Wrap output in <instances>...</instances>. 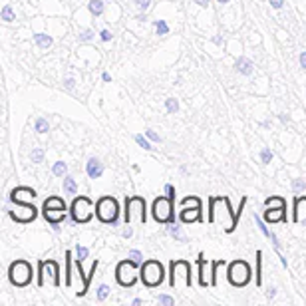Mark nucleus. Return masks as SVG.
Returning <instances> with one entry per match:
<instances>
[{
    "label": "nucleus",
    "mask_w": 306,
    "mask_h": 306,
    "mask_svg": "<svg viewBox=\"0 0 306 306\" xmlns=\"http://www.w3.org/2000/svg\"><path fill=\"white\" fill-rule=\"evenodd\" d=\"M107 296H109V286H107V284H100V286H98V292H96L98 302H103Z\"/></svg>",
    "instance_id": "39"
},
{
    "label": "nucleus",
    "mask_w": 306,
    "mask_h": 306,
    "mask_svg": "<svg viewBox=\"0 0 306 306\" xmlns=\"http://www.w3.org/2000/svg\"><path fill=\"white\" fill-rule=\"evenodd\" d=\"M292 223L296 225H306V195L294 199V209H292Z\"/></svg>",
    "instance_id": "16"
},
{
    "label": "nucleus",
    "mask_w": 306,
    "mask_h": 306,
    "mask_svg": "<svg viewBox=\"0 0 306 306\" xmlns=\"http://www.w3.org/2000/svg\"><path fill=\"white\" fill-rule=\"evenodd\" d=\"M32 278H34V270H32V264L28 260L18 258L8 266V280L14 286H18V288L28 286L32 282Z\"/></svg>",
    "instance_id": "6"
},
{
    "label": "nucleus",
    "mask_w": 306,
    "mask_h": 306,
    "mask_svg": "<svg viewBox=\"0 0 306 306\" xmlns=\"http://www.w3.org/2000/svg\"><path fill=\"white\" fill-rule=\"evenodd\" d=\"M94 36H96V34H94V30L86 28V30H82V32H80L78 40H80V42H92V40H94Z\"/></svg>",
    "instance_id": "43"
},
{
    "label": "nucleus",
    "mask_w": 306,
    "mask_h": 306,
    "mask_svg": "<svg viewBox=\"0 0 306 306\" xmlns=\"http://www.w3.org/2000/svg\"><path fill=\"white\" fill-rule=\"evenodd\" d=\"M207 266H209V262L205 260V256H203V253H199V256H197V274H199V286H211V274L207 272Z\"/></svg>",
    "instance_id": "17"
},
{
    "label": "nucleus",
    "mask_w": 306,
    "mask_h": 306,
    "mask_svg": "<svg viewBox=\"0 0 306 306\" xmlns=\"http://www.w3.org/2000/svg\"><path fill=\"white\" fill-rule=\"evenodd\" d=\"M191 264L187 260L169 262V286L171 288H189L191 286Z\"/></svg>",
    "instance_id": "5"
},
{
    "label": "nucleus",
    "mask_w": 306,
    "mask_h": 306,
    "mask_svg": "<svg viewBox=\"0 0 306 306\" xmlns=\"http://www.w3.org/2000/svg\"><path fill=\"white\" fill-rule=\"evenodd\" d=\"M209 223L223 225L225 233H233L239 225L237 213L231 209L229 197H209Z\"/></svg>",
    "instance_id": "1"
},
{
    "label": "nucleus",
    "mask_w": 306,
    "mask_h": 306,
    "mask_svg": "<svg viewBox=\"0 0 306 306\" xmlns=\"http://www.w3.org/2000/svg\"><path fill=\"white\" fill-rule=\"evenodd\" d=\"M8 215L16 223H32L38 217V209L32 203H18V211H8Z\"/></svg>",
    "instance_id": "12"
},
{
    "label": "nucleus",
    "mask_w": 306,
    "mask_h": 306,
    "mask_svg": "<svg viewBox=\"0 0 306 306\" xmlns=\"http://www.w3.org/2000/svg\"><path fill=\"white\" fill-rule=\"evenodd\" d=\"M42 215H44V219H46L56 231L60 229L58 225H60L62 221H64V223L68 221V211H64V209H42Z\"/></svg>",
    "instance_id": "15"
},
{
    "label": "nucleus",
    "mask_w": 306,
    "mask_h": 306,
    "mask_svg": "<svg viewBox=\"0 0 306 306\" xmlns=\"http://www.w3.org/2000/svg\"><path fill=\"white\" fill-rule=\"evenodd\" d=\"M255 221H256V225H258V229H260V233L272 243V247L276 249V251H280V241H278V237L272 233V231H268V227H266V221H262L258 215H255Z\"/></svg>",
    "instance_id": "20"
},
{
    "label": "nucleus",
    "mask_w": 306,
    "mask_h": 306,
    "mask_svg": "<svg viewBox=\"0 0 306 306\" xmlns=\"http://www.w3.org/2000/svg\"><path fill=\"white\" fill-rule=\"evenodd\" d=\"M141 302H143V300H141V298H135V300H133V302H131V304H133V306H141Z\"/></svg>",
    "instance_id": "56"
},
{
    "label": "nucleus",
    "mask_w": 306,
    "mask_h": 306,
    "mask_svg": "<svg viewBox=\"0 0 306 306\" xmlns=\"http://www.w3.org/2000/svg\"><path fill=\"white\" fill-rule=\"evenodd\" d=\"M151 215L157 223H173L175 221V213H173V201L167 195H159L151 205Z\"/></svg>",
    "instance_id": "9"
},
{
    "label": "nucleus",
    "mask_w": 306,
    "mask_h": 306,
    "mask_svg": "<svg viewBox=\"0 0 306 306\" xmlns=\"http://www.w3.org/2000/svg\"><path fill=\"white\" fill-rule=\"evenodd\" d=\"M0 18H2L4 22H14L16 20V14H14V10H12L10 4H4L2 12H0Z\"/></svg>",
    "instance_id": "32"
},
{
    "label": "nucleus",
    "mask_w": 306,
    "mask_h": 306,
    "mask_svg": "<svg viewBox=\"0 0 306 306\" xmlns=\"http://www.w3.org/2000/svg\"><path fill=\"white\" fill-rule=\"evenodd\" d=\"M72 260H74V258H72V253L66 251V258H64V264H66V274H64L66 278H64V284H66V286L72 284Z\"/></svg>",
    "instance_id": "27"
},
{
    "label": "nucleus",
    "mask_w": 306,
    "mask_h": 306,
    "mask_svg": "<svg viewBox=\"0 0 306 306\" xmlns=\"http://www.w3.org/2000/svg\"><path fill=\"white\" fill-rule=\"evenodd\" d=\"M203 207H181L179 211V221L183 225H191V223H201L203 221Z\"/></svg>",
    "instance_id": "14"
},
{
    "label": "nucleus",
    "mask_w": 306,
    "mask_h": 306,
    "mask_svg": "<svg viewBox=\"0 0 306 306\" xmlns=\"http://www.w3.org/2000/svg\"><path fill=\"white\" fill-rule=\"evenodd\" d=\"M300 68H302V70H306V52H302V54H300Z\"/></svg>",
    "instance_id": "53"
},
{
    "label": "nucleus",
    "mask_w": 306,
    "mask_h": 306,
    "mask_svg": "<svg viewBox=\"0 0 306 306\" xmlns=\"http://www.w3.org/2000/svg\"><path fill=\"white\" fill-rule=\"evenodd\" d=\"M127 258H129L131 262H135L137 266H141V264H143V253H141V251H137V249L129 251V253H127Z\"/></svg>",
    "instance_id": "35"
},
{
    "label": "nucleus",
    "mask_w": 306,
    "mask_h": 306,
    "mask_svg": "<svg viewBox=\"0 0 306 306\" xmlns=\"http://www.w3.org/2000/svg\"><path fill=\"white\" fill-rule=\"evenodd\" d=\"M165 195H167L171 201H175V195H177V193H175V187H173V185H165Z\"/></svg>",
    "instance_id": "49"
},
{
    "label": "nucleus",
    "mask_w": 306,
    "mask_h": 306,
    "mask_svg": "<svg viewBox=\"0 0 306 306\" xmlns=\"http://www.w3.org/2000/svg\"><path fill=\"white\" fill-rule=\"evenodd\" d=\"M137 268L139 266L135 262H131L129 258L117 262V266H115V280H117V284L123 286V288H131L137 282V278H139Z\"/></svg>",
    "instance_id": "10"
},
{
    "label": "nucleus",
    "mask_w": 306,
    "mask_h": 306,
    "mask_svg": "<svg viewBox=\"0 0 306 306\" xmlns=\"http://www.w3.org/2000/svg\"><path fill=\"white\" fill-rule=\"evenodd\" d=\"M74 88H76V80H74V78H66V80H64V90L72 92Z\"/></svg>",
    "instance_id": "48"
},
{
    "label": "nucleus",
    "mask_w": 306,
    "mask_h": 306,
    "mask_svg": "<svg viewBox=\"0 0 306 306\" xmlns=\"http://www.w3.org/2000/svg\"><path fill=\"white\" fill-rule=\"evenodd\" d=\"M181 207H203V205H201V199H199V197L191 195V197H185V199L181 201Z\"/></svg>",
    "instance_id": "38"
},
{
    "label": "nucleus",
    "mask_w": 306,
    "mask_h": 306,
    "mask_svg": "<svg viewBox=\"0 0 306 306\" xmlns=\"http://www.w3.org/2000/svg\"><path fill=\"white\" fill-rule=\"evenodd\" d=\"M30 159H32V163H42L44 161V149L42 147H34L32 153H30Z\"/></svg>",
    "instance_id": "37"
},
{
    "label": "nucleus",
    "mask_w": 306,
    "mask_h": 306,
    "mask_svg": "<svg viewBox=\"0 0 306 306\" xmlns=\"http://www.w3.org/2000/svg\"><path fill=\"white\" fill-rule=\"evenodd\" d=\"M102 80H103V82H111V76H109V74H102Z\"/></svg>",
    "instance_id": "55"
},
{
    "label": "nucleus",
    "mask_w": 306,
    "mask_h": 306,
    "mask_svg": "<svg viewBox=\"0 0 306 306\" xmlns=\"http://www.w3.org/2000/svg\"><path fill=\"white\" fill-rule=\"evenodd\" d=\"M276 296V288L274 286H270L268 290H266V298H274Z\"/></svg>",
    "instance_id": "52"
},
{
    "label": "nucleus",
    "mask_w": 306,
    "mask_h": 306,
    "mask_svg": "<svg viewBox=\"0 0 306 306\" xmlns=\"http://www.w3.org/2000/svg\"><path fill=\"white\" fill-rule=\"evenodd\" d=\"M145 135L149 137V141H155V143H159V141H161L159 133H155V131H153V129H145Z\"/></svg>",
    "instance_id": "47"
},
{
    "label": "nucleus",
    "mask_w": 306,
    "mask_h": 306,
    "mask_svg": "<svg viewBox=\"0 0 306 306\" xmlns=\"http://www.w3.org/2000/svg\"><path fill=\"white\" fill-rule=\"evenodd\" d=\"M96 217L105 225H115L119 221V203L115 197L103 195L96 201Z\"/></svg>",
    "instance_id": "4"
},
{
    "label": "nucleus",
    "mask_w": 306,
    "mask_h": 306,
    "mask_svg": "<svg viewBox=\"0 0 306 306\" xmlns=\"http://www.w3.org/2000/svg\"><path fill=\"white\" fill-rule=\"evenodd\" d=\"M272 159H274V153H272L268 147H264V149L260 151V163H262V165H268Z\"/></svg>",
    "instance_id": "40"
},
{
    "label": "nucleus",
    "mask_w": 306,
    "mask_h": 306,
    "mask_svg": "<svg viewBox=\"0 0 306 306\" xmlns=\"http://www.w3.org/2000/svg\"><path fill=\"white\" fill-rule=\"evenodd\" d=\"M52 173L56 175V177H66L68 175V163H64V161H56L54 163V167H52Z\"/></svg>",
    "instance_id": "30"
},
{
    "label": "nucleus",
    "mask_w": 306,
    "mask_h": 306,
    "mask_svg": "<svg viewBox=\"0 0 306 306\" xmlns=\"http://www.w3.org/2000/svg\"><path fill=\"white\" fill-rule=\"evenodd\" d=\"M62 185H64V195H76L78 193V183H76V179L72 175H66Z\"/></svg>",
    "instance_id": "25"
},
{
    "label": "nucleus",
    "mask_w": 306,
    "mask_h": 306,
    "mask_svg": "<svg viewBox=\"0 0 306 306\" xmlns=\"http://www.w3.org/2000/svg\"><path fill=\"white\" fill-rule=\"evenodd\" d=\"M100 38H102V42H109V40L113 38V34H111L109 30H102V32H100Z\"/></svg>",
    "instance_id": "50"
},
{
    "label": "nucleus",
    "mask_w": 306,
    "mask_h": 306,
    "mask_svg": "<svg viewBox=\"0 0 306 306\" xmlns=\"http://www.w3.org/2000/svg\"><path fill=\"white\" fill-rule=\"evenodd\" d=\"M34 129H36L38 133H48V131H50L48 119H46V117H38V119L34 121Z\"/></svg>",
    "instance_id": "33"
},
{
    "label": "nucleus",
    "mask_w": 306,
    "mask_h": 306,
    "mask_svg": "<svg viewBox=\"0 0 306 306\" xmlns=\"http://www.w3.org/2000/svg\"><path fill=\"white\" fill-rule=\"evenodd\" d=\"M157 302H159V304H165V306H173V304H175V298L169 296V294H159Z\"/></svg>",
    "instance_id": "45"
},
{
    "label": "nucleus",
    "mask_w": 306,
    "mask_h": 306,
    "mask_svg": "<svg viewBox=\"0 0 306 306\" xmlns=\"http://www.w3.org/2000/svg\"><path fill=\"white\" fill-rule=\"evenodd\" d=\"M167 233L173 237V239H177V241H181V243H185V237L181 235V227H179V223H167Z\"/></svg>",
    "instance_id": "28"
},
{
    "label": "nucleus",
    "mask_w": 306,
    "mask_h": 306,
    "mask_svg": "<svg viewBox=\"0 0 306 306\" xmlns=\"http://www.w3.org/2000/svg\"><path fill=\"white\" fill-rule=\"evenodd\" d=\"M88 256H90V249L78 245V247H76V260H82V262H84Z\"/></svg>",
    "instance_id": "42"
},
{
    "label": "nucleus",
    "mask_w": 306,
    "mask_h": 306,
    "mask_svg": "<svg viewBox=\"0 0 306 306\" xmlns=\"http://www.w3.org/2000/svg\"><path fill=\"white\" fill-rule=\"evenodd\" d=\"M135 143H137L139 147H143L145 151H151V149H153V145L149 143V137H147V135H145V137H143V135H135Z\"/></svg>",
    "instance_id": "41"
},
{
    "label": "nucleus",
    "mask_w": 306,
    "mask_h": 306,
    "mask_svg": "<svg viewBox=\"0 0 306 306\" xmlns=\"http://www.w3.org/2000/svg\"><path fill=\"white\" fill-rule=\"evenodd\" d=\"M219 4H227V2H231V0H217Z\"/></svg>",
    "instance_id": "58"
},
{
    "label": "nucleus",
    "mask_w": 306,
    "mask_h": 306,
    "mask_svg": "<svg viewBox=\"0 0 306 306\" xmlns=\"http://www.w3.org/2000/svg\"><path fill=\"white\" fill-rule=\"evenodd\" d=\"M235 70L241 74V76H251L253 74V70H255V64L249 60V58H239L237 62H235Z\"/></svg>",
    "instance_id": "21"
},
{
    "label": "nucleus",
    "mask_w": 306,
    "mask_h": 306,
    "mask_svg": "<svg viewBox=\"0 0 306 306\" xmlns=\"http://www.w3.org/2000/svg\"><path fill=\"white\" fill-rule=\"evenodd\" d=\"M34 42H36V46H38V48H42V50H48V48L54 44L52 36H48V34H44V32L34 34Z\"/></svg>",
    "instance_id": "23"
},
{
    "label": "nucleus",
    "mask_w": 306,
    "mask_h": 306,
    "mask_svg": "<svg viewBox=\"0 0 306 306\" xmlns=\"http://www.w3.org/2000/svg\"><path fill=\"white\" fill-rule=\"evenodd\" d=\"M153 24H155V32H157V36H167V34H169V24H167L165 20H155Z\"/></svg>",
    "instance_id": "34"
},
{
    "label": "nucleus",
    "mask_w": 306,
    "mask_h": 306,
    "mask_svg": "<svg viewBox=\"0 0 306 306\" xmlns=\"http://www.w3.org/2000/svg\"><path fill=\"white\" fill-rule=\"evenodd\" d=\"M199 4L201 6H209V0H199Z\"/></svg>",
    "instance_id": "57"
},
{
    "label": "nucleus",
    "mask_w": 306,
    "mask_h": 306,
    "mask_svg": "<svg viewBox=\"0 0 306 306\" xmlns=\"http://www.w3.org/2000/svg\"><path fill=\"white\" fill-rule=\"evenodd\" d=\"M86 173L90 179H100L103 175V163L98 157H90L86 163Z\"/></svg>",
    "instance_id": "19"
},
{
    "label": "nucleus",
    "mask_w": 306,
    "mask_h": 306,
    "mask_svg": "<svg viewBox=\"0 0 306 306\" xmlns=\"http://www.w3.org/2000/svg\"><path fill=\"white\" fill-rule=\"evenodd\" d=\"M227 266V260H215L211 262V286H217V278H219V270Z\"/></svg>",
    "instance_id": "26"
},
{
    "label": "nucleus",
    "mask_w": 306,
    "mask_h": 306,
    "mask_svg": "<svg viewBox=\"0 0 306 306\" xmlns=\"http://www.w3.org/2000/svg\"><path fill=\"white\" fill-rule=\"evenodd\" d=\"M36 195H38V193H36L34 189H30V187H24V185H22V187L12 189L8 199H10L14 205H18V203H32V201L36 199Z\"/></svg>",
    "instance_id": "13"
},
{
    "label": "nucleus",
    "mask_w": 306,
    "mask_h": 306,
    "mask_svg": "<svg viewBox=\"0 0 306 306\" xmlns=\"http://www.w3.org/2000/svg\"><path fill=\"white\" fill-rule=\"evenodd\" d=\"M131 235H133V231H131V227H129V225H127V229H125V231H123V237H125V239H129V237H131Z\"/></svg>",
    "instance_id": "54"
},
{
    "label": "nucleus",
    "mask_w": 306,
    "mask_h": 306,
    "mask_svg": "<svg viewBox=\"0 0 306 306\" xmlns=\"http://www.w3.org/2000/svg\"><path fill=\"white\" fill-rule=\"evenodd\" d=\"M256 274H255V282L256 286L262 284V251H256Z\"/></svg>",
    "instance_id": "29"
},
{
    "label": "nucleus",
    "mask_w": 306,
    "mask_h": 306,
    "mask_svg": "<svg viewBox=\"0 0 306 306\" xmlns=\"http://www.w3.org/2000/svg\"><path fill=\"white\" fill-rule=\"evenodd\" d=\"M42 209H64V211H68V207H66V201L62 199V197H48L44 203H42Z\"/></svg>",
    "instance_id": "22"
},
{
    "label": "nucleus",
    "mask_w": 306,
    "mask_h": 306,
    "mask_svg": "<svg viewBox=\"0 0 306 306\" xmlns=\"http://www.w3.org/2000/svg\"><path fill=\"white\" fill-rule=\"evenodd\" d=\"M262 219L266 223H286L288 217H286V209H278V207H266Z\"/></svg>",
    "instance_id": "18"
},
{
    "label": "nucleus",
    "mask_w": 306,
    "mask_h": 306,
    "mask_svg": "<svg viewBox=\"0 0 306 306\" xmlns=\"http://www.w3.org/2000/svg\"><path fill=\"white\" fill-rule=\"evenodd\" d=\"M46 278L54 286H60V264L56 260H40L38 262V286H44Z\"/></svg>",
    "instance_id": "11"
},
{
    "label": "nucleus",
    "mask_w": 306,
    "mask_h": 306,
    "mask_svg": "<svg viewBox=\"0 0 306 306\" xmlns=\"http://www.w3.org/2000/svg\"><path fill=\"white\" fill-rule=\"evenodd\" d=\"M88 10H90V14L92 16H102L103 14V10H105V4H103V0H90L88 2Z\"/></svg>",
    "instance_id": "24"
},
{
    "label": "nucleus",
    "mask_w": 306,
    "mask_h": 306,
    "mask_svg": "<svg viewBox=\"0 0 306 306\" xmlns=\"http://www.w3.org/2000/svg\"><path fill=\"white\" fill-rule=\"evenodd\" d=\"M123 221L125 225L137 223V225H145L147 221V203L143 197L133 195L125 199V209H123Z\"/></svg>",
    "instance_id": "2"
},
{
    "label": "nucleus",
    "mask_w": 306,
    "mask_h": 306,
    "mask_svg": "<svg viewBox=\"0 0 306 306\" xmlns=\"http://www.w3.org/2000/svg\"><path fill=\"white\" fill-rule=\"evenodd\" d=\"M139 278L147 288H155L165 280V268L159 260H143L139 266Z\"/></svg>",
    "instance_id": "3"
},
{
    "label": "nucleus",
    "mask_w": 306,
    "mask_h": 306,
    "mask_svg": "<svg viewBox=\"0 0 306 306\" xmlns=\"http://www.w3.org/2000/svg\"><path fill=\"white\" fill-rule=\"evenodd\" d=\"M165 109H167V113H177L179 111V102L175 100V98H167L165 100Z\"/></svg>",
    "instance_id": "36"
},
{
    "label": "nucleus",
    "mask_w": 306,
    "mask_h": 306,
    "mask_svg": "<svg viewBox=\"0 0 306 306\" xmlns=\"http://www.w3.org/2000/svg\"><path fill=\"white\" fill-rule=\"evenodd\" d=\"M135 4H137V8L141 12H147L151 8V0H135Z\"/></svg>",
    "instance_id": "46"
},
{
    "label": "nucleus",
    "mask_w": 306,
    "mask_h": 306,
    "mask_svg": "<svg viewBox=\"0 0 306 306\" xmlns=\"http://www.w3.org/2000/svg\"><path fill=\"white\" fill-rule=\"evenodd\" d=\"M270 2V6L274 8V10H280L282 6H284V0H268Z\"/></svg>",
    "instance_id": "51"
},
{
    "label": "nucleus",
    "mask_w": 306,
    "mask_h": 306,
    "mask_svg": "<svg viewBox=\"0 0 306 306\" xmlns=\"http://www.w3.org/2000/svg\"><path fill=\"white\" fill-rule=\"evenodd\" d=\"M94 213H96V207L90 197H84V195L74 197V201L70 205V217L74 223H88V221H92Z\"/></svg>",
    "instance_id": "7"
},
{
    "label": "nucleus",
    "mask_w": 306,
    "mask_h": 306,
    "mask_svg": "<svg viewBox=\"0 0 306 306\" xmlns=\"http://www.w3.org/2000/svg\"><path fill=\"white\" fill-rule=\"evenodd\" d=\"M251 266L247 260H233L227 268V278L231 282V286H237V288H243L251 282Z\"/></svg>",
    "instance_id": "8"
},
{
    "label": "nucleus",
    "mask_w": 306,
    "mask_h": 306,
    "mask_svg": "<svg viewBox=\"0 0 306 306\" xmlns=\"http://www.w3.org/2000/svg\"><path fill=\"white\" fill-rule=\"evenodd\" d=\"M292 191H294V193H304V191H306L304 179H294V181H292Z\"/></svg>",
    "instance_id": "44"
},
{
    "label": "nucleus",
    "mask_w": 306,
    "mask_h": 306,
    "mask_svg": "<svg viewBox=\"0 0 306 306\" xmlns=\"http://www.w3.org/2000/svg\"><path fill=\"white\" fill-rule=\"evenodd\" d=\"M264 207H278V209H286V199H282V197H268V199H264Z\"/></svg>",
    "instance_id": "31"
}]
</instances>
